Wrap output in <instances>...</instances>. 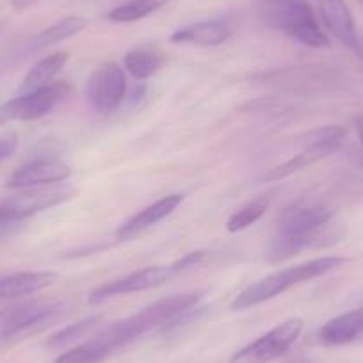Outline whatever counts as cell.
<instances>
[{
	"label": "cell",
	"instance_id": "obj_22",
	"mask_svg": "<svg viewBox=\"0 0 363 363\" xmlns=\"http://www.w3.org/2000/svg\"><path fill=\"white\" fill-rule=\"evenodd\" d=\"M269 205H271V196H267V194L255 198V200H251L250 203L242 205L239 211H235L232 216H230L228 223H226V228H228V232L237 233V232H242V230L250 228L251 225H255V223H257L258 219L265 214V211L269 208Z\"/></svg>",
	"mask_w": 363,
	"mask_h": 363
},
{
	"label": "cell",
	"instance_id": "obj_11",
	"mask_svg": "<svg viewBox=\"0 0 363 363\" xmlns=\"http://www.w3.org/2000/svg\"><path fill=\"white\" fill-rule=\"evenodd\" d=\"M73 194H75V189L72 186H62L61 182H59L55 186L52 184V186H40L26 189L23 193L2 201L0 208L8 212L13 218V221L20 223L23 219L30 218V216L38 214V212H43L47 208L55 207V205L65 203Z\"/></svg>",
	"mask_w": 363,
	"mask_h": 363
},
{
	"label": "cell",
	"instance_id": "obj_14",
	"mask_svg": "<svg viewBox=\"0 0 363 363\" xmlns=\"http://www.w3.org/2000/svg\"><path fill=\"white\" fill-rule=\"evenodd\" d=\"M182 201H184V196H182V194H169V196L152 203L150 207L143 208L141 212L132 216L130 219H127V221L118 228V239H134L135 235L143 233L145 230L152 228L153 225H157V223H160L162 219H166L167 216L173 214V212L180 207Z\"/></svg>",
	"mask_w": 363,
	"mask_h": 363
},
{
	"label": "cell",
	"instance_id": "obj_8",
	"mask_svg": "<svg viewBox=\"0 0 363 363\" xmlns=\"http://www.w3.org/2000/svg\"><path fill=\"white\" fill-rule=\"evenodd\" d=\"M182 271L184 269L178 264V260L169 265H155V267L141 269V271L130 272V274L123 278H118V280L100 285L95 291H91L87 299H89L91 305H100V303L107 301L111 298H116V296L150 291V289L159 287V285L169 281L171 278L178 277Z\"/></svg>",
	"mask_w": 363,
	"mask_h": 363
},
{
	"label": "cell",
	"instance_id": "obj_18",
	"mask_svg": "<svg viewBox=\"0 0 363 363\" xmlns=\"http://www.w3.org/2000/svg\"><path fill=\"white\" fill-rule=\"evenodd\" d=\"M69 55L66 52H57V54H52L48 57L41 59L40 62L33 66L29 69V73L26 75L22 82V91L23 93H33V91L41 89V87L50 86L52 80L61 73V69L65 68V65L68 62Z\"/></svg>",
	"mask_w": 363,
	"mask_h": 363
},
{
	"label": "cell",
	"instance_id": "obj_20",
	"mask_svg": "<svg viewBox=\"0 0 363 363\" xmlns=\"http://www.w3.org/2000/svg\"><path fill=\"white\" fill-rule=\"evenodd\" d=\"M86 27L87 20L84 16H66V18H61L54 26L45 29L43 33L38 34L33 40V43H30V48L33 50H43V48L52 47L55 43H61V41L68 40V38L77 36Z\"/></svg>",
	"mask_w": 363,
	"mask_h": 363
},
{
	"label": "cell",
	"instance_id": "obj_17",
	"mask_svg": "<svg viewBox=\"0 0 363 363\" xmlns=\"http://www.w3.org/2000/svg\"><path fill=\"white\" fill-rule=\"evenodd\" d=\"M57 280V274L52 271L38 272H15L0 278V299L22 298L41 292Z\"/></svg>",
	"mask_w": 363,
	"mask_h": 363
},
{
	"label": "cell",
	"instance_id": "obj_28",
	"mask_svg": "<svg viewBox=\"0 0 363 363\" xmlns=\"http://www.w3.org/2000/svg\"><path fill=\"white\" fill-rule=\"evenodd\" d=\"M354 128H356V134H358V138H359V143H362V146H363V114L362 116H356Z\"/></svg>",
	"mask_w": 363,
	"mask_h": 363
},
{
	"label": "cell",
	"instance_id": "obj_26",
	"mask_svg": "<svg viewBox=\"0 0 363 363\" xmlns=\"http://www.w3.org/2000/svg\"><path fill=\"white\" fill-rule=\"evenodd\" d=\"M9 2H11V8L15 9V11H26V9L30 8L36 0H9Z\"/></svg>",
	"mask_w": 363,
	"mask_h": 363
},
{
	"label": "cell",
	"instance_id": "obj_2",
	"mask_svg": "<svg viewBox=\"0 0 363 363\" xmlns=\"http://www.w3.org/2000/svg\"><path fill=\"white\" fill-rule=\"evenodd\" d=\"M201 298H203L201 291H191L184 292V294H174L171 298H164L160 301H155L153 305L146 306V308L139 310L138 313L127 317V319L113 323L109 328L102 330L89 340L96 345V349L107 359L118 349L125 347L130 342H134L135 338L173 323L182 313L194 308Z\"/></svg>",
	"mask_w": 363,
	"mask_h": 363
},
{
	"label": "cell",
	"instance_id": "obj_4",
	"mask_svg": "<svg viewBox=\"0 0 363 363\" xmlns=\"http://www.w3.org/2000/svg\"><path fill=\"white\" fill-rule=\"evenodd\" d=\"M344 264L345 258L342 257H323L313 258V260L305 262V264L294 265V267L284 269V271L272 272L269 277L262 278V280L255 281L250 287L244 289L232 301V310H247L251 306L262 305L269 299L284 294L291 287L328 274V272L335 271V269Z\"/></svg>",
	"mask_w": 363,
	"mask_h": 363
},
{
	"label": "cell",
	"instance_id": "obj_1",
	"mask_svg": "<svg viewBox=\"0 0 363 363\" xmlns=\"http://www.w3.org/2000/svg\"><path fill=\"white\" fill-rule=\"evenodd\" d=\"M333 211L320 203L294 205L278 218V233L269 246V260L281 262L306 247H320L340 240L335 232Z\"/></svg>",
	"mask_w": 363,
	"mask_h": 363
},
{
	"label": "cell",
	"instance_id": "obj_10",
	"mask_svg": "<svg viewBox=\"0 0 363 363\" xmlns=\"http://www.w3.org/2000/svg\"><path fill=\"white\" fill-rule=\"evenodd\" d=\"M68 93V84L52 82L50 86L16 96L6 102L4 106H0V125H6L9 121L40 120L45 114L50 113Z\"/></svg>",
	"mask_w": 363,
	"mask_h": 363
},
{
	"label": "cell",
	"instance_id": "obj_3",
	"mask_svg": "<svg viewBox=\"0 0 363 363\" xmlns=\"http://www.w3.org/2000/svg\"><path fill=\"white\" fill-rule=\"evenodd\" d=\"M258 16L271 29L312 48L330 47L308 0H260Z\"/></svg>",
	"mask_w": 363,
	"mask_h": 363
},
{
	"label": "cell",
	"instance_id": "obj_21",
	"mask_svg": "<svg viewBox=\"0 0 363 363\" xmlns=\"http://www.w3.org/2000/svg\"><path fill=\"white\" fill-rule=\"evenodd\" d=\"M174 0H128L125 4L118 6L107 15V18L114 23H132L146 18L152 13L159 11L164 6L171 4Z\"/></svg>",
	"mask_w": 363,
	"mask_h": 363
},
{
	"label": "cell",
	"instance_id": "obj_25",
	"mask_svg": "<svg viewBox=\"0 0 363 363\" xmlns=\"http://www.w3.org/2000/svg\"><path fill=\"white\" fill-rule=\"evenodd\" d=\"M205 255H207L205 251H191V253H187L186 257L180 258V260H178V264L182 265V269L194 267V265H198V264H201V262H203Z\"/></svg>",
	"mask_w": 363,
	"mask_h": 363
},
{
	"label": "cell",
	"instance_id": "obj_5",
	"mask_svg": "<svg viewBox=\"0 0 363 363\" xmlns=\"http://www.w3.org/2000/svg\"><path fill=\"white\" fill-rule=\"evenodd\" d=\"M68 312L69 305L65 301L26 303V305L11 306V308H2L0 338H15L36 333L61 320Z\"/></svg>",
	"mask_w": 363,
	"mask_h": 363
},
{
	"label": "cell",
	"instance_id": "obj_6",
	"mask_svg": "<svg viewBox=\"0 0 363 363\" xmlns=\"http://www.w3.org/2000/svg\"><path fill=\"white\" fill-rule=\"evenodd\" d=\"M344 139L345 130L342 127L317 128V130L310 132L305 141V146H303V150L298 155H294L287 162L280 164V166L272 167L269 173H265L264 178L267 182H278L298 173V171L305 169V167L313 166L315 162L337 152L342 146V143H344Z\"/></svg>",
	"mask_w": 363,
	"mask_h": 363
},
{
	"label": "cell",
	"instance_id": "obj_23",
	"mask_svg": "<svg viewBox=\"0 0 363 363\" xmlns=\"http://www.w3.org/2000/svg\"><path fill=\"white\" fill-rule=\"evenodd\" d=\"M100 320H102L100 317H89V319H84L80 320V323L69 324V326L62 328V330H59L57 333L52 335V337L47 340V345L52 349H57V347H66V345L75 344V342L82 340V338H86L87 335L93 333V331L99 328Z\"/></svg>",
	"mask_w": 363,
	"mask_h": 363
},
{
	"label": "cell",
	"instance_id": "obj_13",
	"mask_svg": "<svg viewBox=\"0 0 363 363\" xmlns=\"http://www.w3.org/2000/svg\"><path fill=\"white\" fill-rule=\"evenodd\" d=\"M233 26L228 20H203L189 23L174 30L169 41L174 45H196V47H218L230 40Z\"/></svg>",
	"mask_w": 363,
	"mask_h": 363
},
{
	"label": "cell",
	"instance_id": "obj_19",
	"mask_svg": "<svg viewBox=\"0 0 363 363\" xmlns=\"http://www.w3.org/2000/svg\"><path fill=\"white\" fill-rule=\"evenodd\" d=\"M164 57L162 52L159 48L153 47H138L132 48L127 55H125V69L134 77L135 80H146L150 77L155 75L160 68H162Z\"/></svg>",
	"mask_w": 363,
	"mask_h": 363
},
{
	"label": "cell",
	"instance_id": "obj_15",
	"mask_svg": "<svg viewBox=\"0 0 363 363\" xmlns=\"http://www.w3.org/2000/svg\"><path fill=\"white\" fill-rule=\"evenodd\" d=\"M317 338L324 345H347L363 340V306L328 320Z\"/></svg>",
	"mask_w": 363,
	"mask_h": 363
},
{
	"label": "cell",
	"instance_id": "obj_24",
	"mask_svg": "<svg viewBox=\"0 0 363 363\" xmlns=\"http://www.w3.org/2000/svg\"><path fill=\"white\" fill-rule=\"evenodd\" d=\"M16 146H18V139H16L15 134L2 135L0 138V160L11 157L15 153Z\"/></svg>",
	"mask_w": 363,
	"mask_h": 363
},
{
	"label": "cell",
	"instance_id": "obj_27",
	"mask_svg": "<svg viewBox=\"0 0 363 363\" xmlns=\"http://www.w3.org/2000/svg\"><path fill=\"white\" fill-rule=\"evenodd\" d=\"M351 50L354 52V54L358 55V57L363 61V36H362V34H359L358 40H356V43L351 47Z\"/></svg>",
	"mask_w": 363,
	"mask_h": 363
},
{
	"label": "cell",
	"instance_id": "obj_7",
	"mask_svg": "<svg viewBox=\"0 0 363 363\" xmlns=\"http://www.w3.org/2000/svg\"><path fill=\"white\" fill-rule=\"evenodd\" d=\"M303 331V320L299 317H292V319L284 320L278 326L272 328L260 338L253 340L237 351L235 354L230 358L228 363H271L274 359L281 358L296 340L299 338Z\"/></svg>",
	"mask_w": 363,
	"mask_h": 363
},
{
	"label": "cell",
	"instance_id": "obj_16",
	"mask_svg": "<svg viewBox=\"0 0 363 363\" xmlns=\"http://www.w3.org/2000/svg\"><path fill=\"white\" fill-rule=\"evenodd\" d=\"M317 2H319L320 16H323L328 30L351 48L359 34L356 30L354 18H352V13L345 4V0H317Z\"/></svg>",
	"mask_w": 363,
	"mask_h": 363
},
{
	"label": "cell",
	"instance_id": "obj_9",
	"mask_svg": "<svg viewBox=\"0 0 363 363\" xmlns=\"http://www.w3.org/2000/svg\"><path fill=\"white\" fill-rule=\"evenodd\" d=\"M127 95V77L116 62H106L91 73L86 96L91 109L100 114L114 113Z\"/></svg>",
	"mask_w": 363,
	"mask_h": 363
},
{
	"label": "cell",
	"instance_id": "obj_29",
	"mask_svg": "<svg viewBox=\"0 0 363 363\" xmlns=\"http://www.w3.org/2000/svg\"><path fill=\"white\" fill-rule=\"evenodd\" d=\"M0 328H2V310H0Z\"/></svg>",
	"mask_w": 363,
	"mask_h": 363
},
{
	"label": "cell",
	"instance_id": "obj_12",
	"mask_svg": "<svg viewBox=\"0 0 363 363\" xmlns=\"http://www.w3.org/2000/svg\"><path fill=\"white\" fill-rule=\"evenodd\" d=\"M72 174L68 164L54 157H41L30 162L20 166L15 173L9 177L6 186L11 189H30V187L52 186L66 180Z\"/></svg>",
	"mask_w": 363,
	"mask_h": 363
}]
</instances>
